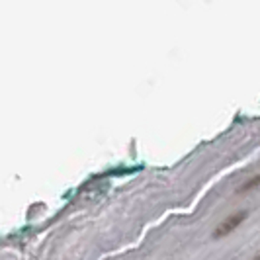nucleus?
I'll list each match as a JSON object with an SVG mask.
<instances>
[{"label": "nucleus", "instance_id": "obj_1", "mask_svg": "<svg viewBox=\"0 0 260 260\" xmlns=\"http://www.w3.org/2000/svg\"><path fill=\"white\" fill-rule=\"evenodd\" d=\"M247 219V211H237L233 215H229V217H225L219 225H217V229H215V233H213V239H221V237H227V235H231L241 225V223Z\"/></svg>", "mask_w": 260, "mask_h": 260}, {"label": "nucleus", "instance_id": "obj_2", "mask_svg": "<svg viewBox=\"0 0 260 260\" xmlns=\"http://www.w3.org/2000/svg\"><path fill=\"white\" fill-rule=\"evenodd\" d=\"M258 184H260V174L258 176H254V178H250L243 188H239V192H248V190H252V188H254V186H258Z\"/></svg>", "mask_w": 260, "mask_h": 260}, {"label": "nucleus", "instance_id": "obj_3", "mask_svg": "<svg viewBox=\"0 0 260 260\" xmlns=\"http://www.w3.org/2000/svg\"><path fill=\"white\" fill-rule=\"evenodd\" d=\"M254 260H260V252L256 254V256H254Z\"/></svg>", "mask_w": 260, "mask_h": 260}]
</instances>
